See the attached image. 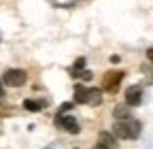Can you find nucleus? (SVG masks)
I'll return each mask as SVG.
<instances>
[{
    "instance_id": "4",
    "label": "nucleus",
    "mask_w": 153,
    "mask_h": 149,
    "mask_svg": "<svg viewBox=\"0 0 153 149\" xmlns=\"http://www.w3.org/2000/svg\"><path fill=\"white\" fill-rule=\"evenodd\" d=\"M143 102V87L140 85H130L126 89V104L128 107H138Z\"/></svg>"
},
{
    "instance_id": "2",
    "label": "nucleus",
    "mask_w": 153,
    "mask_h": 149,
    "mask_svg": "<svg viewBox=\"0 0 153 149\" xmlns=\"http://www.w3.org/2000/svg\"><path fill=\"white\" fill-rule=\"evenodd\" d=\"M26 81H28V74L22 68H9L2 74V83L9 85V87H19V85H24Z\"/></svg>"
},
{
    "instance_id": "18",
    "label": "nucleus",
    "mask_w": 153,
    "mask_h": 149,
    "mask_svg": "<svg viewBox=\"0 0 153 149\" xmlns=\"http://www.w3.org/2000/svg\"><path fill=\"white\" fill-rule=\"evenodd\" d=\"M47 149H60V147H57V145H51V147H47Z\"/></svg>"
},
{
    "instance_id": "19",
    "label": "nucleus",
    "mask_w": 153,
    "mask_h": 149,
    "mask_svg": "<svg viewBox=\"0 0 153 149\" xmlns=\"http://www.w3.org/2000/svg\"><path fill=\"white\" fill-rule=\"evenodd\" d=\"M0 41H2V34H0Z\"/></svg>"
},
{
    "instance_id": "15",
    "label": "nucleus",
    "mask_w": 153,
    "mask_h": 149,
    "mask_svg": "<svg viewBox=\"0 0 153 149\" xmlns=\"http://www.w3.org/2000/svg\"><path fill=\"white\" fill-rule=\"evenodd\" d=\"M119 60H121L119 55H113V58H111V62H113V64H119Z\"/></svg>"
},
{
    "instance_id": "9",
    "label": "nucleus",
    "mask_w": 153,
    "mask_h": 149,
    "mask_svg": "<svg viewBox=\"0 0 153 149\" xmlns=\"http://www.w3.org/2000/svg\"><path fill=\"white\" fill-rule=\"evenodd\" d=\"M47 2H51L53 7H60V9H70L74 4H79L81 0H47Z\"/></svg>"
},
{
    "instance_id": "11",
    "label": "nucleus",
    "mask_w": 153,
    "mask_h": 149,
    "mask_svg": "<svg viewBox=\"0 0 153 149\" xmlns=\"http://www.w3.org/2000/svg\"><path fill=\"white\" fill-rule=\"evenodd\" d=\"M43 107H45V102H41V100H24V109L32 111V113H36V111H43Z\"/></svg>"
},
{
    "instance_id": "17",
    "label": "nucleus",
    "mask_w": 153,
    "mask_h": 149,
    "mask_svg": "<svg viewBox=\"0 0 153 149\" xmlns=\"http://www.w3.org/2000/svg\"><path fill=\"white\" fill-rule=\"evenodd\" d=\"M94 149H106V147H102V145H96V147H94Z\"/></svg>"
},
{
    "instance_id": "13",
    "label": "nucleus",
    "mask_w": 153,
    "mask_h": 149,
    "mask_svg": "<svg viewBox=\"0 0 153 149\" xmlns=\"http://www.w3.org/2000/svg\"><path fill=\"white\" fill-rule=\"evenodd\" d=\"M70 109H72V102H64L60 109H57V115H64V113H68Z\"/></svg>"
},
{
    "instance_id": "8",
    "label": "nucleus",
    "mask_w": 153,
    "mask_h": 149,
    "mask_svg": "<svg viewBox=\"0 0 153 149\" xmlns=\"http://www.w3.org/2000/svg\"><path fill=\"white\" fill-rule=\"evenodd\" d=\"M102 102V94L100 89H87V104H100Z\"/></svg>"
},
{
    "instance_id": "7",
    "label": "nucleus",
    "mask_w": 153,
    "mask_h": 149,
    "mask_svg": "<svg viewBox=\"0 0 153 149\" xmlns=\"http://www.w3.org/2000/svg\"><path fill=\"white\" fill-rule=\"evenodd\" d=\"M87 89L85 85H74V102L76 104H87Z\"/></svg>"
},
{
    "instance_id": "14",
    "label": "nucleus",
    "mask_w": 153,
    "mask_h": 149,
    "mask_svg": "<svg viewBox=\"0 0 153 149\" xmlns=\"http://www.w3.org/2000/svg\"><path fill=\"white\" fill-rule=\"evenodd\" d=\"M83 66H85V58H76V62H74V66H72V72H74V70H83Z\"/></svg>"
},
{
    "instance_id": "6",
    "label": "nucleus",
    "mask_w": 153,
    "mask_h": 149,
    "mask_svg": "<svg viewBox=\"0 0 153 149\" xmlns=\"http://www.w3.org/2000/svg\"><path fill=\"white\" fill-rule=\"evenodd\" d=\"M98 145H102V147H106V149H115V145H117V143H115V136L104 130V132L98 134Z\"/></svg>"
},
{
    "instance_id": "1",
    "label": "nucleus",
    "mask_w": 153,
    "mask_h": 149,
    "mask_svg": "<svg viewBox=\"0 0 153 149\" xmlns=\"http://www.w3.org/2000/svg\"><path fill=\"white\" fill-rule=\"evenodd\" d=\"M140 130H143V124H140L138 119L126 117V119H117V124L113 126V136L134 141V139L140 136Z\"/></svg>"
},
{
    "instance_id": "5",
    "label": "nucleus",
    "mask_w": 153,
    "mask_h": 149,
    "mask_svg": "<svg viewBox=\"0 0 153 149\" xmlns=\"http://www.w3.org/2000/svg\"><path fill=\"white\" fill-rule=\"evenodd\" d=\"M123 74H126V72H121V70H115V72H106V77H104V89H108L111 94H113V92L117 89L119 81L123 79Z\"/></svg>"
},
{
    "instance_id": "3",
    "label": "nucleus",
    "mask_w": 153,
    "mask_h": 149,
    "mask_svg": "<svg viewBox=\"0 0 153 149\" xmlns=\"http://www.w3.org/2000/svg\"><path fill=\"white\" fill-rule=\"evenodd\" d=\"M55 126L64 128L70 134H79V130H81L79 121H76L74 117H70V115H55Z\"/></svg>"
},
{
    "instance_id": "10",
    "label": "nucleus",
    "mask_w": 153,
    "mask_h": 149,
    "mask_svg": "<svg viewBox=\"0 0 153 149\" xmlns=\"http://www.w3.org/2000/svg\"><path fill=\"white\" fill-rule=\"evenodd\" d=\"M113 115H115V119H126V117H130V109H128V104H119V107H115Z\"/></svg>"
},
{
    "instance_id": "16",
    "label": "nucleus",
    "mask_w": 153,
    "mask_h": 149,
    "mask_svg": "<svg viewBox=\"0 0 153 149\" xmlns=\"http://www.w3.org/2000/svg\"><path fill=\"white\" fill-rule=\"evenodd\" d=\"M0 98H4V89H2V85H0Z\"/></svg>"
},
{
    "instance_id": "12",
    "label": "nucleus",
    "mask_w": 153,
    "mask_h": 149,
    "mask_svg": "<svg viewBox=\"0 0 153 149\" xmlns=\"http://www.w3.org/2000/svg\"><path fill=\"white\" fill-rule=\"evenodd\" d=\"M72 77H76V79H83V81H91V77H94V74H91V70H74L72 72Z\"/></svg>"
}]
</instances>
